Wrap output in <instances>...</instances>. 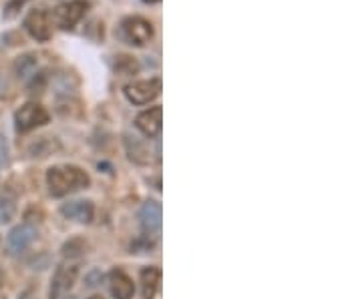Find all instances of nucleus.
Here are the masks:
<instances>
[{"mask_svg":"<svg viewBox=\"0 0 362 299\" xmlns=\"http://www.w3.org/2000/svg\"><path fill=\"white\" fill-rule=\"evenodd\" d=\"M89 183H91L89 175L75 165H57L47 171V185L51 195L55 197H65L79 189L89 187Z\"/></svg>","mask_w":362,"mask_h":299,"instance_id":"f257e3e1","label":"nucleus"},{"mask_svg":"<svg viewBox=\"0 0 362 299\" xmlns=\"http://www.w3.org/2000/svg\"><path fill=\"white\" fill-rule=\"evenodd\" d=\"M89 6H91L89 0H67L55 8L51 20L55 22L58 31H73L76 24L85 19Z\"/></svg>","mask_w":362,"mask_h":299,"instance_id":"f03ea898","label":"nucleus"},{"mask_svg":"<svg viewBox=\"0 0 362 299\" xmlns=\"http://www.w3.org/2000/svg\"><path fill=\"white\" fill-rule=\"evenodd\" d=\"M121 38L131 46H145L153 38V24L143 17H127L121 22Z\"/></svg>","mask_w":362,"mask_h":299,"instance_id":"7ed1b4c3","label":"nucleus"},{"mask_svg":"<svg viewBox=\"0 0 362 299\" xmlns=\"http://www.w3.org/2000/svg\"><path fill=\"white\" fill-rule=\"evenodd\" d=\"M163 91V80L161 76H153V78H145V80H135L131 85L125 87V96L129 103H133L137 107L141 105H149L155 101Z\"/></svg>","mask_w":362,"mask_h":299,"instance_id":"20e7f679","label":"nucleus"},{"mask_svg":"<svg viewBox=\"0 0 362 299\" xmlns=\"http://www.w3.org/2000/svg\"><path fill=\"white\" fill-rule=\"evenodd\" d=\"M49 121H51V114L38 103H26L15 112V125L19 133L35 131L38 127H44Z\"/></svg>","mask_w":362,"mask_h":299,"instance_id":"39448f33","label":"nucleus"},{"mask_svg":"<svg viewBox=\"0 0 362 299\" xmlns=\"http://www.w3.org/2000/svg\"><path fill=\"white\" fill-rule=\"evenodd\" d=\"M24 31L35 38L37 42H47L53 28H51V15L42 8H35L24 17Z\"/></svg>","mask_w":362,"mask_h":299,"instance_id":"423d86ee","label":"nucleus"},{"mask_svg":"<svg viewBox=\"0 0 362 299\" xmlns=\"http://www.w3.org/2000/svg\"><path fill=\"white\" fill-rule=\"evenodd\" d=\"M37 237V229L31 223H22L19 227H15L8 237H6V251L10 255H20L22 251L28 249V245L35 241Z\"/></svg>","mask_w":362,"mask_h":299,"instance_id":"0eeeda50","label":"nucleus"},{"mask_svg":"<svg viewBox=\"0 0 362 299\" xmlns=\"http://www.w3.org/2000/svg\"><path fill=\"white\" fill-rule=\"evenodd\" d=\"M135 127L141 135H145L147 139L159 137L161 127H163V109L161 107H151L147 111L139 112L135 119Z\"/></svg>","mask_w":362,"mask_h":299,"instance_id":"6e6552de","label":"nucleus"},{"mask_svg":"<svg viewBox=\"0 0 362 299\" xmlns=\"http://www.w3.org/2000/svg\"><path fill=\"white\" fill-rule=\"evenodd\" d=\"M161 205L157 201H147L143 203L141 211H139V221H141V229L149 235H157L161 231Z\"/></svg>","mask_w":362,"mask_h":299,"instance_id":"1a4fd4ad","label":"nucleus"},{"mask_svg":"<svg viewBox=\"0 0 362 299\" xmlns=\"http://www.w3.org/2000/svg\"><path fill=\"white\" fill-rule=\"evenodd\" d=\"M109 289H111V296L115 299H131L135 293L133 280L125 271L113 269L109 273Z\"/></svg>","mask_w":362,"mask_h":299,"instance_id":"9d476101","label":"nucleus"},{"mask_svg":"<svg viewBox=\"0 0 362 299\" xmlns=\"http://www.w3.org/2000/svg\"><path fill=\"white\" fill-rule=\"evenodd\" d=\"M60 213L67 219H73L79 223H91L93 215H95V207L91 201H71L60 207Z\"/></svg>","mask_w":362,"mask_h":299,"instance_id":"9b49d317","label":"nucleus"},{"mask_svg":"<svg viewBox=\"0 0 362 299\" xmlns=\"http://www.w3.org/2000/svg\"><path fill=\"white\" fill-rule=\"evenodd\" d=\"M161 283V269L157 267H145L141 269V293L143 299H153Z\"/></svg>","mask_w":362,"mask_h":299,"instance_id":"f8f14e48","label":"nucleus"},{"mask_svg":"<svg viewBox=\"0 0 362 299\" xmlns=\"http://www.w3.org/2000/svg\"><path fill=\"white\" fill-rule=\"evenodd\" d=\"M17 215V193L13 189L4 187L0 191V223L13 221Z\"/></svg>","mask_w":362,"mask_h":299,"instance_id":"ddd939ff","label":"nucleus"},{"mask_svg":"<svg viewBox=\"0 0 362 299\" xmlns=\"http://www.w3.org/2000/svg\"><path fill=\"white\" fill-rule=\"evenodd\" d=\"M125 147H127L129 159L135 161L137 165H147V163H151V153L147 149V145H143L141 141H137V139H127V141H125Z\"/></svg>","mask_w":362,"mask_h":299,"instance_id":"4468645a","label":"nucleus"},{"mask_svg":"<svg viewBox=\"0 0 362 299\" xmlns=\"http://www.w3.org/2000/svg\"><path fill=\"white\" fill-rule=\"evenodd\" d=\"M75 269H71V273L65 269V267H58L57 275L53 280V285H51V299H57L65 289H69L73 285V280H75Z\"/></svg>","mask_w":362,"mask_h":299,"instance_id":"2eb2a0df","label":"nucleus"},{"mask_svg":"<svg viewBox=\"0 0 362 299\" xmlns=\"http://www.w3.org/2000/svg\"><path fill=\"white\" fill-rule=\"evenodd\" d=\"M113 69L117 75H135L137 71H139V62L135 60L133 56H127V55H119L115 56V62H113Z\"/></svg>","mask_w":362,"mask_h":299,"instance_id":"dca6fc26","label":"nucleus"},{"mask_svg":"<svg viewBox=\"0 0 362 299\" xmlns=\"http://www.w3.org/2000/svg\"><path fill=\"white\" fill-rule=\"evenodd\" d=\"M85 249H87V244L83 239H71L69 244H65V247H63V255L65 257H79V255L85 253Z\"/></svg>","mask_w":362,"mask_h":299,"instance_id":"f3484780","label":"nucleus"},{"mask_svg":"<svg viewBox=\"0 0 362 299\" xmlns=\"http://www.w3.org/2000/svg\"><path fill=\"white\" fill-rule=\"evenodd\" d=\"M28 2H31V0H8L6 8L2 10V17H4V19H15Z\"/></svg>","mask_w":362,"mask_h":299,"instance_id":"a211bd4d","label":"nucleus"},{"mask_svg":"<svg viewBox=\"0 0 362 299\" xmlns=\"http://www.w3.org/2000/svg\"><path fill=\"white\" fill-rule=\"evenodd\" d=\"M10 161V151H8V143H6V137L0 135V169H4Z\"/></svg>","mask_w":362,"mask_h":299,"instance_id":"6ab92c4d","label":"nucleus"},{"mask_svg":"<svg viewBox=\"0 0 362 299\" xmlns=\"http://www.w3.org/2000/svg\"><path fill=\"white\" fill-rule=\"evenodd\" d=\"M145 4H157V2H161V0H143Z\"/></svg>","mask_w":362,"mask_h":299,"instance_id":"aec40b11","label":"nucleus"},{"mask_svg":"<svg viewBox=\"0 0 362 299\" xmlns=\"http://www.w3.org/2000/svg\"><path fill=\"white\" fill-rule=\"evenodd\" d=\"M89 299H103L101 296H93V298H89Z\"/></svg>","mask_w":362,"mask_h":299,"instance_id":"412c9836","label":"nucleus"},{"mask_svg":"<svg viewBox=\"0 0 362 299\" xmlns=\"http://www.w3.org/2000/svg\"><path fill=\"white\" fill-rule=\"evenodd\" d=\"M0 285H2V273H0Z\"/></svg>","mask_w":362,"mask_h":299,"instance_id":"4be33fe9","label":"nucleus"}]
</instances>
